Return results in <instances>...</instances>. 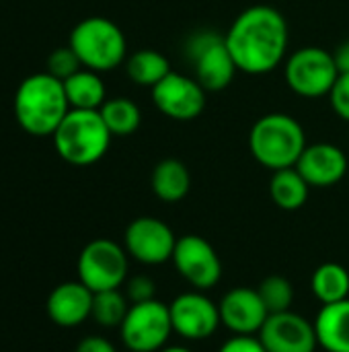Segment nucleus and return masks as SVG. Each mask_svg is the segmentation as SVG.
Returning <instances> with one entry per match:
<instances>
[{"mask_svg": "<svg viewBox=\"0 0 349 352\" xmlns=\"http://www.w3.org/2000/svg\"><path fill=\"white\" fill-rule=\"evenodd\" d=\"M78 280L93 293L119 289L128 278V252L111 239H93L78 256Z\"/></svg>", "mask_w": 349, "mask_h": 352, "instance_id": "obj_8", "label": "nucleus"}, {"mask_svg": "<svg viewBox=\"0 0 349 352\" xmlns=\"http://www.w3.org/2000/svg\"><path fill=\"white\" fill-rule=\"evenodd\" d=\"M309 190H311V186L306 184V179L300 175V171L296 167L274 171L272 182H269L272 200L282 210L302 208L304 202L309 200Z\"/></svg>", "mask_w": 349, "mask_h": 352, "instance_id": "obj_21", "label": "nucleus"}, {"mask_svg": "<svg viewBox=\"0 0 349 352\" xmlns=\"http://www.w3.org/2000/svg\"><path fill=\"white\" fill-rule=\"evenodd\" d=\"M296 169L311 188H331L346 177L348 157L337 144L315 142L306 144L296 163Z\"/></svg>", "mask_w": 349, "mask_h": 352, "instance_id": "obj_16", "label": "nucleus"}, {"mask_svg": "<svg viewBox=\"0 0 349 352\" xmlns=\"http://www.w3.org/2000/svg\"><path fill=\"white\" fill-rule=\"evenodd\" d=\"M288 87L306 99L325 97L331 93L339 78V68L335 64L333 52L317 45H306L296 50L284 66Z\"/></svg>", "mask_w": 349, "mask_h": 352, "instance_id": "obj_7", "label": "nucleus"}, {"mask_svg": "<svg viewBox=\"0 0 349 352\" xmlns=\"http://www.w3.org/2000/svg\"><path fill=\"white\" fill-rule=\"evenodd\" d=\"M93 291L80 280L58 285L47 297V316L60 328H76L91 318Z\"/></svg>", "mask_w": 349, "mask_h": 352, "instance_id": "obj_17", "label": "nucleus"}, {"mask_svg": "<svg viewBox=\"0 0 349 352\" xmlns=\"http://www.w3.org/2000/svg\"><path fill=\"white\" fill-rule=\"evenodd\" d=\"M101 72L80 68L76 74L64 80V91L70 103V109H101L107 101Z\"/></svg>", "mask_w": 349, "mask_h": 352, "instance_id": "obj_20", "label": "nucleus"}, {"mask_svg": "<svg viewBox=\"0 0 349 352\" xmlns=\"http://www.w3.org/2000/svg\"><path fill=\"white\" fill-rule=\"evenodd\" d=\"M130 301L119 289L99 291L93 295V309L91 318L101 328H119L130 311Z\"/></svg>", "mask_w": 349, "mask_h": 352, "instance_id": "obj_25", "label": "nucleus"}, {"mask_svg": "<svg viewBox=\"0 0 349 352\" xmlns=\"http://www.w3.org/2000/svg\"><path fill=\"white\" fill-rule=\"evenodd\" d=\"M302 124L288 113H267L249 132V148L255 161L272 171L296 167L306 148Z\"/></svg>", "mask_w": 349, "mask_h": 352, "instance_id": "obj_3", "label": "nucleus"}, {"mask_svg": "<svg viewBox=\"0 0 349 352\" xmlns=\"http://www.w3.org/2000/svg\"><path fill=\"white\" fill-rule=\"evenodd\" d=\"M220 322L234 332V336H253L259 334L265 320L269 318L267 307L263 305L257 289L237 287L228 291L218 303Z\"/></svg>", "mask_w": 349, "mask_h": 352, "instance_id": "obj_15", "label": "nucleus"}, {"mask_svg": "<svg viewBox=\"0 0 349 352\" xmlns=\"http://www.w3.org/2000/svg\"><path fill=\"white\" fill-rule=\"evenodd\" d=\"M121 340L132 352H158L167 346L173 334L169 305L152 299L130 305V311L119 326Z\"/></svg>", "mask_w": 349, "mask_h": 352, "instance_id": "obj_9", "label": "nucleus"}, {"mask_svg": "<svg viewBox=\"0 0 349 352\" xmlns=\"http://www.w3.org/2000/svg\"><path fill=\"white\" fill-rule=\"evenodd\" d=\"M156 295V285L150 276H144V274H138L134 278H130L125 283V297L132 305L136 303H146V301H152Z\"/></svg>", "mask_w": 349, "mask_h": 352, "instance_id": "obj_28", "label": "nucleus"}, {"mask_svg": "<svg viewBox=\"0 0 349 352\" xmlns=\"http://www.w3.org/2000/svg\"><path fill=\"white\" fill-rule=\"evenodd\" d=\"M333 58H335V64L339 68V74L349 72V39L337 45V50L333 52Z\"/></svg>", "mask_w": 349, "mask_h": 352, "instance_id": "obj_32", "label": "nucleus"}, {"mask_svg": "<svg viewBox=\"0 0 349 352\" xmlns=\"http://www.w3.org/2000/svg\"><path fill=\"white\" fill-rule=\"evenodd\" d=\"M257 338L267 352H315L319 346L315 324L292 311L272 314Z\"/></svg>", "mask_w": 349, "mask_h": 352, "instance_id": "obj_14", "label": "nucleus"}, {"mask_svg": "<svg viewBox=\"0 0 349 352\" xmlns=\"http://www.w3.org/2000/svg\"><path fill=\"white\" fill-rule=\"evenodd\" d=\"M329 99H331L333 111H335L341 120L349 122V72L339 74L335 87H333L331 93H329Z\"/></svg>", "mask_w": 349, "mask_h": 352, "instance_id": "obj_29", "label": "nucleus"}, {"mask_svg": "<svg viewBox=\"0 0 349 352\" xmlns=\"http://www.w3.org/2000/svg\"><path fill=\"white\" fill-rule=\"evenodd\" d=\"M74 352H117V351H115V346H113L109 340H105V338H101V336H86V338H82V340L78 342V346H76V351Z\"/></svg>", "mask_w": 349, "mask_h": 352, "instance_id": "obj_31", "label": "nucleus"}, {"mask_svg": "<svg viewBox=\"0 0 349 352\" xmlns=\"http://www.w3.org/2000/svg\"><path fill=\"white\" fill-rule=\"evenodd\" d=\"M169 314L173 332L187 340H206L222 324L218 305L200 291L179 295L169 305Z\"/></svg>", "mask_w": 349, "mask_h": 352, "instance_id": "obj_13", "label": "nucleus"}, {"mask_svg": "<svg viewBox=\"0 0 349 352\" xmlns=\"http://www.w3.org/2000/svg\"><path fill=\"white\" fill-rule=\"evenodd\" d=\"M152 91L156 109L177 122H191L206 107V89L191 76L171 70Z\"/></svg>", "mask_w": 349, "mask_h": 352, "instance_id": "obj_11", "label": "nucleus"}, {"mask_svg": "<svg viewBox=\"0 0 349 352\" xmlns=\"http://www.w3.org/2000/svg\"><path fill=\"white\" fill-rule=\"evenodd\" d=\"M113 134L105 126L99 109H70L51 140L56 153L74 167L95 165L109 151Z\"/></svg>", "mask_w": 349, "mask_h": 352, "instance_id": "obj_4", "label": "nucleus"}, {"mask_svg": "<svg viewBox=\"0 0 349 352\" xmlns=\"http://www.w3.org/2000/svg\"><path fill=\"white\" fill-rule=\"evenodd\" d=\"M171 260L179 276L197 291L212 289L222 278V262L218 252L208 239L200 235L179 237Z\"/></svg>", "mask_w": 349, "mask_h": 352, "instance_id": "obj_10", "label": "nucleus"}, {"mask_svg": "<svg viewBox=\"0 0 349 352\" xmlns=\"http://www.w3.org/2000/svg\"><path fill=\"white\" fill-rule=\"evenodd\" d=\"M257 293H259L263 305L267 307L269 316L290 311L292 301H294V289H292L290 280L280 276V274L263 278L261 285L257 287Z\"/></svg>", "mask_w": 349, "mask_h": 352, "instance_id": "obj_26", "label": "nucleus"}, {"mask_svg": "<svg viewBox=\"0 0 349 352\" xmlns=\"http://www.w3.org/2000/svg\"><path fill=\"white\" fill-rule=\"evenodd\" d=\"M68 45L76 52L84 68L109 72L125 60L128 41L123 31L105 16L82 19L70 33Z\"/></svg>", "mask_w": 349, "mask_h": 352, "instance_id": "obj_5", "label": "nucleus"}, {"mask_svg": "<svg viewBox=\"0 0 349 352\" xmlns=\"http://www.w3.org/2000/svg\"><path fill=\"white\" fill-rule=\"evenodd\" d=\"M12 107L19 126L31 136H53L70 111L64 82L49 72H37L21 80Z\"/></svg>", "mask_w": 349, "mask_h": 352, "instance_id": "obj_2", "label": "nucleus"}, {"mask_svg": "<svg viewBox=\"0 0 349 352\" xmlns=\"http://www.w3.org/2000/svg\"><path fill=\"white\" fill-rule=\"evenodd\" d=\"M158 352H191L189 349H183V346H165L163 351Z\"/></svg>", "mask_w": 349, "mask_h": 352, "instance_id": "obj_33", "label": "nucleus"}, {"mask_svg": "<svg viewBox=\"0 0 349 352\" xmlns=\"http://www.w3.org/2000/svg\"><path fill=\"white\" fill-rule=\"evenodd\" d=\"M315 332L319 346L327 352H349V299L323 305L315 320Z\"/></svg>", "mask_w": 349, "mask_h": 352, "instance_id": "obj_18", "label": "nucleus"}, {"mask_svg": "<svg viewBox=\"0 0 349 352\" xmlns=\"http://www.w3.org/2000/svg\"><path fill=\"white\" fill-rule=\"evenodd\" d=\"M125 72L136 85L152 89L171 72V62L156 50H138L125 60Z\"/></svg>", "mask_w": 349, "mask_h": 352, "instance_id": "obj_23", "label": "nucleus"}, {"mask_svg": "<svg viewBox=\"0 0 349 352\" xmlns=\"http://www.w3.org/2000/svg\"><path fill=\"white\" fill-rule=\"evenodd\" d=\"M80 68H84V66L78 60L76 52L70 45H64V47H56L49 54V58H47V70L45 72H49L51 76H56L58 80L64 82L66 78H70L72 74H76Z\"/></svg>", "mask_w": 349, "mask_h": 352, "instance_id": "obj_27", "label": "nucleus"}, {"mask_svg": "<svg viewBox=\"0 0 349 352\" xmlns=\"http://www.w3.org/2000/svg\"><path fill=\"white\" fill-rule=\"evenodd\" d=\"M218 352H267L263 349L259 338L253 336H234L228 342L222 344V349Z\"/></svg>", "mask_w": 349, "mask_h": 352, "instance_id": "obj_30", "label": "nucleus"}, {"mask_svg": "<svg viewBox=\"0 0 349 352\" xmlns=\"http://www.w3.org/2000/svg\"><path fill=\"white\" fill-rule=\"evenodd\" d=\"M311 289L313 295L323 303H339L344 299H349V272L341 264L327 262L321 264L311 278Z\"/></svg>", "mask_w": 349, "mask_h": 352, "instance_id": "obj_22", "label": "nucleus"}, {"mask_svg": "<svg viewBox=\"0 0 349 352\" xmlns=\"http://www.w3.org/2000/svg\"><path fill=\"white\" fill-rule=\"evenodd\" d=\"M152 192L163 202H181L191 188V175L183 161L179 159H163L156 163L150 175Z\"/></svg>", "mask_w": 349, "mask_h": 352, "instance_id": "obj_19", "label": "nucleus"}, {"mask_svg": "<svg viewBox=\"0 0 349 352\" xmlns=\"http://www.w3.org/2000/svg\"><path fill=\"white\" fill-rule=\"evenodd\" d=\"M185 56L193 66V78L206 91H224L239 70L224 35L210 29H202L185 41Z\"/></svg>", "mask_w": 349, "mask_h": 352, "instance_id": "obj_6", "label": "nucleus"}, {"mask_svg": "<svg viewBox=\"0 0 349 352\" xmlns=\"http://www.w3.org/2000/svg\"><path fill=\"white\" fill-rule=\"evenodd\" d=\"M224 39L241 72L267 74L286 58L288 23L278 8L255 4L234 19Z\"/></svg>", "mask_w": 349, "mask_h": 352, "instance_id": "obj_1", "label": "nucleus"}, {"mask_svg": "<svg viewBox=\"0 0 349 352\" xmlns=\"http://www.w3.org/2000/svg\"><path fill=\"white\" fill-rule=\"evenodd\" d=\"M123 243L128 256L134 260L148 266H158L173 258L177 237L165 221L154 217H140L128 225Z\"/></svg>", "mask_w": 349, "mask_h": 352, "instance_id": "obj_12", "label": "nucleus"}, {"mask_svg": "<svg viewBox=\"0 0 349 352\" xmlns=\"http://www.w3.org/2000/svg\"><path fill=\"white\" fill-rule=\"evenodd\" d=\"M99 113L113 136H130L140 128V122H142L140 107L128 97L107 99L101 105Z\"/></svg>", "mask_w": 349, "mask_h": 352, "instance_id": "obj_24", "label": "nucleus"}]
</instances>
